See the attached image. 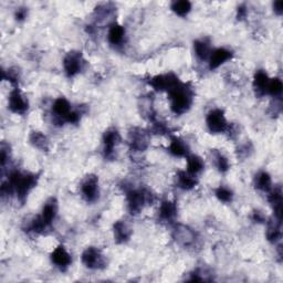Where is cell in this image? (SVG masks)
Wrapping results in <instances>:
<instances>
[{"mask_svg": "<svg viewBox=\"0 0 283 283\" xmlns=\"http://www.w3.org/2000/svg\"><path fill=\"white\" fill-rule=\"evenodd\" d=\"M54 113L55 116L57 118H59L60 121L65 122V118L68 116L69 113L72 111L71 110V104L69 103V101L64 98H59L55 101L54 104Z\"/></svg>", "mask_w": 283, "mask_h": 283, "instance_id": "9a60e30c", "label": "cell"}, {"mask_svg": "<svg viewBox=\"0 0 283 283\" xmlns=\"http://www.w3.org/2000/svg\"><path fill=\"white\" fill-rule=\"evenodd\" d=\"M232 52L225 49V48H218L214 51L210 52V56L208 57L209 60V68L212 70L218 69L220 65H223L225 62L231 59Z\"/></svg>", "mask_w": 283, "mask_h": 283, "instance_id": "7c38bea8", "label": "cell"}, {"mask_svg": "<svg viewBox=\"0 0 283 283\" xmlns=\"http://www.w3.org/2000/svg\"><path fill=\"white\" fill-rule=\"evenodd\" d=\"M215 195L222 203H230L233 198L232 190L226 186H220L215 190Z\"/></svg>", "mask_w": 283, "mask_h": 283, "instance_id": "d6a6232c", "label": "cell"}, {"mask_svg": "<svg viewBox=\"0 0 283 283\" xmlns=\"http://www.w3.org/2000/svg\"><path fill=\"white\" fill-rule=\"evenodd\" d=\"M269 83V78L268 74L263 70L257 71L255 74V79H253V89H255L257 95L261 97V95L267 93V86Z\"/></svg>", "mask_w": 283, "mask_h": 283, "instance_id": "ac0fdd59", "label": "cell"}, {"mask_svg": "<svg viewBox=\"0 0 283 283\" xmlns=\"http://www.w3.org/2000/svg\"><path fill=\"white\" fill-rule=\"evenodd\" d=\"M170 110L176 115H181L189 111L194 102V92L191 88L184 83H179L169 92Z\"/></svg>", "mask_w": 283, "mask_h": 283, "instance_id": "7a4b0ae2", "label": "cell"}, {"mask_svg": "<svg viewBox=\"0 0 283 283\" xmlns=\"http://www.w3.org/2000/svg\"><path fill=\"white\" fill-rule=\"evenodd\" d=\"M82 65H83V59L81 52L71 51L64 57L63 68L66 75H68L69 78H72V76L79 74L81 70H82Z\"/></svg>", "mask_w": 283, "mask_h": 283, "instance_id": "52a82bcc", "label": "cell"}, {"mask_svg": "<svg viewBox=\"0 0 283 283\" xmlns=\"http://www.w3.org/2000/svg\"><path fill=\"white\" fill-rule=\"evenodd\" d=\"M177 184L181 189L190 190L198 184V180L196 178V175L190 174L188 171H179L177 175Z\"/></svg>", "mask_w": 283, "mask_h": 283, "instance_id": "e0dca14e", "label": "cell"}, {"mask_svg": "<svg viewBox=\"0 0 283 283\" xmlns=\"http://www.w3.org/2000/svg\"><path fill=\"white\" fill-rule=\"evenodd\" d=\"M170 153L176 157H184L188 156L189 148L188 145L179 137H171L170 144Z\"/></svg>", "mask_w": 283, "mask_h": 283, "instance_id": "2e32d148", "label": "cell"}, {"mask_svg": "<svg viewBox=\"0 0 283 283\" xmlns=\"http://www.w3.org/2000/svg\"><path fill=\"white\" fill-rule=\"evenodd\" d=\"M153 195L147 190L143 189H128L126 190L127 208L129 213L136 215L141 212L144 206L148 203H152Z\"/></svg>", "mask_w": 283, "mask_h": 283, "instance_id": "3957f363", "label": "cell"}, {"mask_svg": "<svg viewBox=\"0 0 283 283\" xmlns=\"http://www.w3.org/2000/svg\"><path fill=\"white\" fill-rule=\"evenodd\" d=\"M82 263L89 269H101L105 265L104 257L99 249L94 247L86 248L82 253Z\"/></svg>", "mask_w": 283, "mask_h": 283, "instance_id": "ba28073f", "label": "cell"}, {"mask_svg": "<svg viewBox=\"0 0 283 283\" xmlns=\"http://www.w3.org/2000/svg\"><path fill=\"white\" fill-rule=\"evenodd\" d=\"M9 150L4 148V145L1 146V151H0V162H1V166L3 167L6 162L9 160Z\"/></svg>", "mask_w": 283, "mask_h": 283, "instance_id": "e575fe53", "label": "cell"}, {"mask_svg": "<svg viewBox=\"0 0 283 283\" xmlns=\"http://www.w3.org/2000/svg\"><path fill=\"white\" fill-rule=\"evenodd\" d=\"M206 123H207L209 131L214 134L226 132L229 127L224 111L219 109H215L208 113L207 118H206Z\"/></svg>", "mask_w": 283, "mask_h": 283, "instance_id": "277c9868", "label": "cell"}, {"mask_svg": "<svg viewBox=\"0 0 283 283\" xmlns=\"http://www.w3.org/2000/svg\"><path fill=\"white\" fill-rule=\"evenodd\" d=\"M205 163L203 158L197 155H188L187 156V171L193 175H197L204 170Z\"/></svg>", "mask_w": 283, "mask_h": 283, "instance_id": "cb8c5ba5", "label": "cell"}, {"mask_svg": "<svg viewBox=\"0 0 283 283\" xmlns=\"http://www.w3.org/2000/svg\"><path fill=\"white\" fill-rule=\"evenodd\" d=\"M38 175L36 174H22L21 171L14 170L9 176L8 180L1 186V191L3 195H9L12 193L17 194V198L23 204L26 201L28 195L35 188L38 183Z\"/></svg>", "mask_w": 283, "mask_h": 283, "instance_id": "6da1fadb", "label": "cell"}, {"mask_svg": "<svg viewBox=\"0 0 283 283\" xmlns=\"http://www.w3.org/2000/svg\"><path fill=\"white\" fill-rule=\"evenodd\" d=\"M50 227V225H48L43 218L40 216H37V217L33 218L31 220V224L29 228H30L31 231L36 232V233H43L46 230Z\"/></svg>", "mask_w": 283, "mask_h": 283, "instance_id": "4dcf8cb0", "label": "cell"}, {"mask_svg": "<svg viewBox=\"0 0 283 283\" xmlns=\"http://www.w3.org/2000/svg\"><path fill=\"white\" fill-rule=\"evenodd\" d=\"M194 50L197 57L201 61L207 60L210 56V46L207 41L197 40L194 42Z\"/></svg>", "mask_w": 283, "mask_h": 283, "instance_id": "484cf974", "label": "cell"}, {"mask_svg": "<svg viewBox=\"0 0 283 283\" xmlns=\"http://www.w3.org/2000/svg\"><path fill=\"white\" fill-rule=\"evenodd\" d=\"M176 239L177 241L183 243L184 246H188V244L194 242L195 234L188 228L180 227L176 230Z\"/></svg>", "mask_w": 283, "mask_h": 283, "instance_id": "4316f807", "label": "cell"}, {"mask_svg": "<svg viewBox=\"0 0 283 283\" xmlns=\"http://www.w3.org/2000/svg\"><path fill=\"white\" fill-rule=\"evenodd\" d=\"M124 37H125V29H124V27L117 25V23H113V25L110 27L108 39L111 45H122V42L124 41Z\"/></svg>", "mask_w": 283, "mask_h": 283, "instance_id": "d6986e66", "label": "cell"}, {"mask_svg": "<svg viewBox=\"0 0 283 283\" xmlns=\"http://www.w3.org/2000/svg\"><path fill=\"white\" fill-rule=\"evenodd\" d=\"M267 239L270 242H277L281 239V220L275 217V220L268 223Z\"/></svg>", "mask_w": 283, "mask_h": 283, "instance_id": "7402d4cb", "label": "cell"}, {"mask_svg": "<svg viewBox=\"0 0 283 283\" xmlns=\"http://www.w3.org/2000/svg\"><path fill=\"white\" fill-rule=\"evenodd\" d=\"M253 220L257 223H263L265 222V216L262 215L261 212H258L257 210V212L253 213Z\"/></svg>", "mask_w": 283, "mask_h": 283, "instance_id": "74e56055", "label": "cell"}, {"mask_svg": "<svg viewBox=\"0 0 283 283\" xmlns=\"http://www.w3.org/2000/svg\"><path fill=\"white\" fill-rule=\"evenodd\" d=\"M27 17V10L25 8H19L16 11V19L18 21H22Z\"/></svg>", "mask_w": 283, "mask_h": 283, "instance_id": "d590c367", "label": "cell"}, {"mask_svg": "<svg viewBox=\"0 0 283 283\" xmlns=\"http://www.w3.org/2000/svg\"><path fill=\"white\" fill-rule=\"evenodd\" d=\"M213 157H214L215 166L217 167V170L220 172H226L229 170V169H230L229 161H228V158L223 154V153L214 152Z\"/></svg>", "mask_w": 283, "mask_h": 283, "instance_id": "f546056e", "label": "cell"}, {"mask_svg": "<svg viewBox=\"0 0 283 283\" xmlns=\"http://www.w3.org/2000/svg\"><path fill=\"white\" fill-rule=\"evenodd\" d=\"M114 238L115 241L117 243H125L129 240L132 236V229L129 228L128 225L123 222V220H118L114 224Z\"/></svg>", "mask_w": 283, "mask_h": 283, "instance_id": "5bb4252c", "label": "cell"}, {"mask_svg": "<svg viewBox=\"0 0 283 283\" xmlns=\"http://www.w3.org/2000/svg\"><path fill=\"white\" fill-rule=\"evenodd\" d=\"M30 143L33 146L39 148L41 151H47L48 150V138L46 137L45 134H42L41 132H32L30 134Z\"/></svg>", "mask_w": 283, "mask_h": 283, "instance_id": "83f0119b", "label": "cell"}, {"mask_svg": "<svg viewBox=\"0 0 283 283\" xmlns=\"http://www.w3.org/2000/svg\"><path fill=\"white\" fill-rule=\"evenodd\" d=\"M81 194L88 203H95L99 199V178L95 175L86 176L81 184Z\"/></svg>", "mask_w": 283, "mask_h": 283, "instance_id": "5b68a950", "label": "cell"}, {"mask_svg": "<svg viewBox=\"0 0 283 283\" xmlns=\"http://www.w3.org/2000/svg\"><path fill=\"white\" fill-rule=\"evenodd\" d=\"M57 213V203L55 198H51L47 201L45 206H43L41 217L48 225H50L51 226L52 222H54L56 218Z\"/></svg>", "mask_w": 283, "mask_h": 283, "instance_id": "ffe728a7", "label": "cell"}, {"mask_svg": "<svg viewBox=\"0 0 283 283\" xmlns=\"http://www.w3.org/2000/svg\"><path fill=\"white\" fill-rule=\"evenodd\" d=\"M180 83L178 76L174 73H167V74H160L152 78L150 81V85L157 91H167L170 92Z\"/></svg>", "mask_w": 283, "mask_h": 283, "instance_id": "8992f818", "label": "cell"}, {"mask_svg": "<svg viewBox=\"0 0 283 283\" xmlns=\"http://www.w3.org/2000/svg\"><path fill=\"white\" fill-rule=\"evenodd\" d=\"M246 14H247V9L244 6H240L238 8V19H243L244 17H246Z\"/></svg>", "mask_w": 283, "mask_h": 283, "instance_id": "f35d334b", "label": "cell"}, {"mask_svg": "<svg viewBox=\"0 0 283 283\" xmlns=\"http://www.w3.org/2000/svg\"><path fill=\"white\" fill-rule=\"evenodd\" d=\"M256 188L262 191H270L272 189L271 176L267 171H261L256 176L255 179Z\"/></svg>", "mask_w": 283, "mask_h": 283, "instance_id": "d4e9b609", "label": "cell"}, {"mask_svg": "<svg viewBox=\"0 0 283 283\" xmlns=\"http://www.w3.org/2000/svg\"><path fill=\"white\" fill-rule=\"evenodd\" d=\"M269 203L275 210V217L282 220V191L280 188L270 190Z\"/></svg>", "mask_w": 283, "mask_h": 283, "instance_id": "44dd1931", "label": "cell"}, {"mask_svg": "<svg viewBox=\"0 0 283 283\" xmlns=\"http://www.w3.org/2000/svg\"><path fill=\"white\" fill-rule=\"evenodd\" d=\"M121 141V136L116 129H108L103 135V153L105 158H112L114 156V150Z\"/></svg>", "mask_w": 283, "mask_h": 283, "instance_id": "30bf717a", "label": "cell"}, {"mask_svg": "<svg viewBox=\"0 0 283 283\" xmlns=\"http://www.w3.org/2000/svg\"><path fill=\"white\" fill-rule=\"evenodd\" d=\"M28 100L23 97L18 89H13L8 99V109L14 114L22 115L28 111Z\"/></svg>", "mask_w": 283, "mask_h": 283, "instance_id": "9c48e42d", "label": "cell"}, {"mask_svg": "<svg viewBox=\"0 0 283 283\" xmlns=\"http://www.w3.org/2000/svg\"><path fill=\"white\" fill-rule=\"evenodd\" d=\"M129 144L131 148L136 152H143L148 146V136L147 134L140 128H134L129 133Z\"/></svg>", "mask_w": 283, "mask_h": 283, "instance_id": "8fae6325", "label": "cell"}, {"mask_svg": "<svg viewBox=\"0 0 283 283\" xmlns=\"http://www.w3.org/2000/svg\"><path fill=\"white\" fill-rule=\"evenodd\" d=\"M283 90L282 81L279 78H275L269 80V83L267 86V93L271 94L272 97H280Z\"/></svg>", "mask_w": 283, "mask_h": 283, "instance_id": "1f68e13d", "label": "cell"}, {"mask_svg": "<svg viewBox=\"0 0 283 283\" xmlns=\"http://www.w3.org/2000/svg\"><path fill=\"white\" fill-rule=\"evenodd\" d=\"M79 121H80V114L75 111H71L65 118V122L71 123V124H75V123H78Z\"/></svg>", "mask_w": 283, "mask_h": 283, "instance_id": "836d02e7", "label": "cell"}, {"mask_svg": "<svg viewBox=\"0 0 283 283\" xmlns=\"http://www.w3.org/2000/svg\"><path fill=\"white\" fill-rule=\"evenodd\" d=\"M273 10H275L277 14L281 16V14L283 13V1H276L275 3H273Z\"/></svg>", "mask_w": 283, "mask_h": 283, "instance_id": "8d00e7d4", "label": "cell"}, {"mask_svg": "<svg viewBox=\"0 0 283 283\" xmlns=\"http://www.w3.org/2000/svg\"><path fill=\"white\" fill-rule=\"evenodd\" d=\"M171 10L180 17H185L191 10V3L187 0H180V1H174L171 3Z\"/></svg>", "mask_w": 283, "mask_h": 283, "instance_id": "f1b7e54d", "label": "cell"}, {"mask_svg": "<svg viewBox=\"0 0 283 283\" xmlns=\"http://www.w3.org/2000/svg\"><path fill=\"white\" fill-rule=\"evenodd\" d=\"M177 214L176 205L170 200H165L161 204L160 207V218L164 222H170L175 218Z\"/></svg>", "mask_w": 283, "mask_h": 283, "instance_id": "603a6c76", "label": "cell"}, {"mask_svg": "<svg viewBox=\"0 0 283 283\" xmlns=\"http://www.w3.org/2000/svg\"><path fill=\"white\" fill-rule=\"evenodd\" d=\"M51 260L55 263L56 267L60 268L61 270H64L71 265V256L66 251V249L63 246L57 247L54 252L51 253Z\"/></svg>", "mask_w": 283, "mask_h": 283, "instance_id": "4fadbf2b", "label": "cell"}]
</instances>
